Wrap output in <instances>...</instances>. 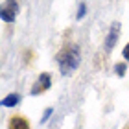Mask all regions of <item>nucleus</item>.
<instances>
[{"mask_svg": "<svg viewBox=\"0 0 129 129\" xmlns=\"http://www.w3.org/2000/svg\"><path fill=\"white\" fill-rule=\"evenodd\" d=\"M81 63V54L79 48L76 44H67L63 46L61 52L57 54V64H59V70L63 76H70L78 70Z\"/></svg>", "mask_w": 129, "mask_h": 129, "instance_id": "obj_1", "label": "nucleus"}, {"mask_svg": "<svg viewBox=\"0 0 129 129\" xmlns=\"http://www.w3.org/2000/svg\"><path fill=\"white\" fill-rule=\"evenodd\" d=\"M17 15H19V4H17V0H4L2 9H0L2 20L4 22H13Z\"/></svg>", "mask_w": 129, "mask_h": 129, "instance_id": "obj_2", "label": "nucleus"}, {"mask_svg": "<svg viewBox=\"0 0 129 129\" xmlns=\"http://www.w3.org/2000/svg\"><path fill=\"white\" fill-rule=\"evenodd\" d=\"M50 85H52V76H50L48 72L41 74L39 78H37V81L33 83V87H31V94H33V96H37V94H41V92L48 90V89H50Z\"/></svg>", "mask_w": 129, "mask_h": 129, "instance_id": "obj_3", "label": "nucleus"}, {"mask_svg": "<svg viewBox=\"0 0 129 129\" xmlns=\"http://www.w3.org/2000/svg\"><path fill=\"white\" fill-rule=\"evenodd\" d=\"M120 37V22H113L111 24V30H109V35L105 39V50H113V46L116 44V41Z\"/></svg>", "mask_w": 129, "mask_h": 129, "instance_id": "obj_4", "label": "nucleus"}, {"mask_svg": "<svg viewBox=\"0 0 129 129\" xmlns=\"http://www.w3.org/2000/svg\"><path fill=\"white\" fill-rule=\"evenodd\" d=\"M9 129H30V122H28L24 116H13L9 120Z\"/></svg>", "mask_w": 129, "mask_h": 129, "instance_id": "obj_5", "label": "nucleus"}, {"mask_svg": "<svg viewBox=\"0 0 129 129\" xmlns=\"http://www.w3.org/2000/svg\"><path fill=\"white\" fill-rule=\"evenodd\" d=\"M19 102H20V96L19 94H9V96H6L2 100V105H4V107H13V105H17Z\"/></svg>", "mask_w": 129, "mask_h": 129, "instance_id": "obj_6", "label": "nucleus"}, {"mask_svg": "<svg viewBox=\"0 0 129 129\" xmlns=\"http://www.w3.org/2000/svg\"><path fill=\"white\" fill-rule=\"evenodd\" d=\"M116 74H118V76H124L125 74V63H120V64H116Z\"/></svg>", "mask_w": 129, "mask_h": 129, "instance_id": "obj_7", "label": "nucleus"}, {"mask_svg": "<svg viewBox=\"0 0 129 129\" xmlns=\"http://www.w3.org/2000/svg\"><path fill=\"white\" fill-rule=\"evenodd\" d=\"M52 113H54V109H52V107L46 109V111H44V114H43V118H41V124H44V122L50 118V114H52Z\"/></svg>", "mask_w": 129, "mask_h": 129, "instance_id": "obj_8", "label": "nucleus"}, {"mask_svg": "<svg viewBox=\"0 0 129 129\" xmlns=\"http://www.w3.org/2000/svg\"><path fill=\"white\" fill-rule=\"evenodd\" d=\"M85 4H79V9H78V19H83L85 17Z\"/></svg>", "mask_w": 129, "mask_h": 129, "instance_id": "obj_9", "label": "nucleus"}, {"mask_svg": "<svg viewBox=\"0 0 129 129\" xmlns=\"http://www.w3.org/2000/svg\"><path fill=\"white\" fill-rule=\"evenodd\" d=\"M122 55H124V59H125V61H129V43L124 46V50H122Z\"/></svg>", "mask_w": 129, "mask_h": 129, "instance_id": "obj_10", "label": "nucleus"}]
</instances>
